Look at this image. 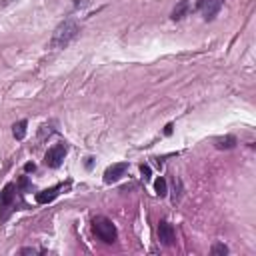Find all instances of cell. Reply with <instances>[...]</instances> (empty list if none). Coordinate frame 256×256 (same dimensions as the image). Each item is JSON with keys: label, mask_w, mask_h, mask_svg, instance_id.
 Listing matches in <instances>:
<instances>
[{"label": "cell", "mask_w": 256, "mask_h": 256, "mask_svg": "<svg viewBox=\"0 0 256 256\" xmlns=\"http://www.w3.org/2000/svg\"><path fill=\"white\" fill-rule=\"evenodd\" d=\"M158 238L164 246H172L176 242V232H174V226L166 220L158 222Z\"/></svg>", "instance_id": "8992f818"}, {"label": "cell", "mask_w": 256, "mask_h": 256, "mask_svg": "<svg viewBox=\"0 0 256 256\" xmlns=\"http://www.w3.org/2000/svg\"><path fill=\"white\" fill-rule=\"evenodd\" d=\"M186 10H188V2H186V0H182V2L172 10V20H180V18L186 14Z\"/></svg>", "instance_id": "7c38bea8"}, {"label": "cell", "mask_w": 256, "mask_h": 256, "mask_svg": "<svg viewBox=\"0 0 256 256\" xmlns=\"http://www.w3.org/2000/svg\"><path fill=\"white\" fill-rule=\"evenodd\" d=\"M140 170H142V174H144V180H148V178H150V166L142 164V166H140Z\"/></svg>", "instance_id": "5bb4252c"}, {"label": "cell", "mask_w": 256, "mask_h": 256, "mask_svg": "<svg viewBox=\"0 0 256 256\" xmlns=\"http://www.w3.org/2000/svg\"><path fill=\"white\" fill-rule=\"evenodd\" d=\"M92 230L94 234L104 242V244H114L116 242V226L112 224V220H108L106 216H94L92 218Z\"/></svg>", "instance_id": "7a4b0ae2"}, {"label": "cell", "mask_w": 256, "mask_h": 256, "mask_svg": "<svg viewBox=\"0 0 256 256\" xmlns=\"http://www.w3.org/2000/svg\"><path fill=\"white\" fill-rule=\"evenodd\" d=\"M66 154H68V146L64 142H58V144H54V146L48 148V152L44 156V164L48 168H58L62 164V160H64Z\"/></svg>", "instance_id": "3957f363"}, {"label": "cell", "mask_w": 256, "mask_h": 256, "mask_svg": "<svg viewBox=\"0 0 256 256\" xmlns=\"http://www.w3.org/2000/svg\"><path fill=\"white\" fill-rule=\"evenodd\" d=\"M126 170H128V162H116V164L108 166V168H106V172H104V182H106V184L118 182V180L124 176V172H126Z\"/></svg>", "instance_id": "5b68a950"}, {"label": "cell", "mask_w": 256, "mask_h": 256, "mask_svg": "<svg viewBox=\"0 0 256 256\" xmlns=\"http://www.w3.org/2000/svg\"><path fill=\"white\" fill-rule=\"evenodd\" d=\"M222 8V0H200L198 2V10L206 20H212Z\"/></svg>", "instance_id": "52a82bcc"}, {"label": "cell", "mask_w": 256, "mask_h": 256, "mask_svg": "<svg viewBox=\"0 0 256 256\" xmlns=\"http://www.w3.org/2000/svg\"><path fill=\"white\" fill-rule=\"evenodd\" d=\"M164 134H172V124H166V130H164Z\"/></svg>", "instance_id": "e0dca14e"}, {"label": "cell", "mask_w": 256, "mask_h": 256, "mask_svg": "<svg viewBox=\"0 0 256 256\" xmlns=\"http://www.w3.org/2000/svg\"><path fill=\"white\" fill-rule=\"evenodd\" d=\"M154 190H156V194H158L160 198H164V196L168 194V186H166V180H164L162 176L154 180Z\"/></svg>", "instance_id": "8fae6325"}, {"label": "cell", "mask_w": 256, "mask_h": 256, "mask_svg": "<svg viewBox=\"0 0 256 256\" xmlns=\"http://www.w3.org/2000/svg\"><path fill=\"white\" fill-rule=\"evenodd\" d=\"M214 146L218 148V150H230V148H234L236 146V138L234 136H224V138H216L214 140Z\"/></svg>", "instance_id": "9c48e42d"}, {"label": "cell", "mask_w": 256, "mask_h": 256, "mask_svg": "<svg viewBox=\"0 0 256 256\" xmlns=\"http://www.w3.org/2000/svg\"><path fill=\"white\" fill-rule=\"evenodd\" d=\"M38 252H40L38 248H22L20 250V254H38Z\"/></svg>", "instance_id": "2e32d148"}, {"label": "cell", "mask_w": 256, "mask_h": 256, "mask_svg": "<svg viewBox=\"0 0 256 256\" xmlns=\"http://www.w3.org/2000/svg\"><path fill=\"white\" fill-rule=\"evenodd\" d=\"M36 170V164L34 162H26L24 164V172H34Z\"/></svg>", "instance_id": "9a60e30c"}, {"label": "cell", "mask_w": 256, "mask_h": 256, "mask_svg": "<svg viewBox=\"0 0 256 256\" xmlns=\"http://www.w3.org/2000/svg\"><path fill=\"white\" fill-rule=\"evenodd\" d=\"M78 32H80V26L76 24V20L68 18V20L60 22V24L56 26L52 38H50V48L56 50V48H64V46H68V44L78 36Z\"/></svg>", "instance_id": "6da1fadb"}, {"label": "cell", "mask_w": 256, "mask_h": 256, "mask_svg": "<svg viewBox=\"0 0 256 256\" xmlns=\"http://www.w3.org/2000/svg\"><path fill=\"white\" fill-rule=\"evenodd\" d=\"M26 126H28L26 120H20V122H16V124L12 126V132H14V138H16V140H22V138L26 136Z\"/></svg>", "instance_id": "30bf717a"}, {"label": "cell", "mask_w": 256, "mask_h": 256, "mask_svg": "<svg viewBox=\"0 0 256 256\" xmlns=\"http://www.w3.org/2000/svg\"><path fill=\"white\" fill-rule=\"evenodd\" d=\"M60 188H62V184H56V186H52V188H46V190L38 192V194H36V202H38V204H48V202H52V200L58 196Z\"/></svg>", "instance_id": "ba28073f"}, {"label": "cell", "mask_w": 256, "mask_h": 256, "mask_svg": "<svg viewBox=\"0 0 256 256\" xmlns=\"http://www.w3.org/2000/svg\"><path fill=\"white\" fill-rule=\"evenodd\" d=\"M14 184H6L4 190L0 192V206H2V214H0V220H4L8 216V212L12 210L14 206Z\"/></svg>", "instance_id": "277c9868"}, {"label": "cell", "mask_w": 256, "mask_h": 256, "mask_svg": "<svg viewBox=\"0 0 256 256\" xmlns=\"http://www.w3.org/2000/svg\"><path fill=\"white\" fill-rule=\"evenodd\" d=\"M210 254L212 256H224V254H228V248L224 244H214L212 250H210Z\"/></svg>", "instance_id": "4fadbf2b"}]
</instances>
